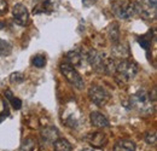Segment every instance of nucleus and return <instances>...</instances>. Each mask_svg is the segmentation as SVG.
I'll list each match as a JSON object with an SVG mask.
<instances>
[{
	"mask_svg": "<svg viewBox=\"0 0 157 151\" xmlns=\"http://www.w3.org/2000/svg\"><path fill=\"white\" fill-rule=\"evenodd\" d=\"M82 58H83V55H82V52L78 48L71 50V51L67 52V55H65L67 63L70 64L74 68H78V67H80L82 64Z\"/></svg>",
	"mask_w": 157,
	"mask_h": 151,
	"instance_id": "nucleus-12",
	"label": "nucleus"
},
{
	"mask_svg": "<svg viewBox=\"0 0 157 151\" xmlns=\"http://www.w3.org/2000/svg\"><path fill=\"white\" fill-rule=\"evenodd\" d=\"M111 9L120 19H128L136 15V5L133 0H113Z\"/></svg>",
	"mask_w": 157,
	"mask_h": 151,
	"instance_id": "nucleus-4",
	"label": "nucleus"
},
{
	"mask_svg": "<svg viewBox=\"0 0 157 151\" xmlns=\"http://www.w3.org/2000/svg\"><path fill=\"white\" fill-rule=\"evenodd\" d=\"M7 11V2L6 0H0V15H4Z\"/></svg>",
	"mask_w": 157,
	"mask_h": 151,
	"instance_id": "nucleus-25",
	"label": "nucleus"
},
{
	"mask_svg": "<svg viewBox=\"0 0 157 151\" xmlns=\"http://www.w3.org/2000/svg\"><path fill=\"white\" fill-rule=\"evenodd\" d=\"M12 16L16 24L21 27H25L29 23V11L23 4H15L12 7Z\"/></svg>",
	"mask_w": 157,
	"mask_h": 151,
	"instance_id": "nucleus-9",
	"label": "nucleus"
},
{
	"mask_svg": "<svg viewBox=\"0 0 157 151\" xmlns=\"http://www.w3.org/2000/svg\"><path fill=\"white\" fill-rule=\"evenodd\" d=\"M81 151H94L93 149H90V148H85V149H82Z\"/></svg>",
	"mask_w": 157,
	"mask_h": 151,
	"instance_id": "nucleus-27",
	"label": "nucleus"
},
{
	"mask_svg": "<svg viewBox=\"0 0 157 151\" xmlns=\"http://www.w3.org/2000/svg\"><path fill=\"white\" fill-rule=\"evenodd\" d=\"M46 62L47 59L44 55H35L32 58V65L35 68H44L46 65Z\"/></svg>",
	"mask_w": 157,
	"mask_h": 151,
	"instance_id": "nucleus-22",
	"label": "nucleus"
},
{
	"mask_svg": "<svg viewBox=\"0 0 157 151\" xmlns=\"http://www.w3.org/2000/svg\"><path fill=\"white\" fill-rule=\"evenodd\" d=\"M88 97L98 106L105 105L109 102V99H110L109 92L103 86H99V85H92L90 87V90H88Z\"/></svg>",
	"mask_w": 157,
	"mask_h": 151,
	"instance_id": "nucleus-7",
	"label": "nucleus"
},
{
	"mask_svg": "<svg viewBox=\"0 0 157 151\" xmlns=\"http://www.w3.org/2000/svg\"><path fill=\"white\" fill-rule=\"evenodd\" d=\"M145 141L149 145H155L156 144V132H147L145 134Z\"/></svg>",
	"mask_w": 157,
	"mask_h": 151,
	"instance_id": "nucleus-24",
	"label": "nucleus"
},
{
	"mask_svg": "<svg viewBox=\"0 0 157 151\" xmlns=\"http://www.w3.org/2000/svg\"><path fill=\"white\" fill-rule=\"evenodd\" d=\"M115 74H117L118 79L123 82H128L134 79L138 74V65L131 59H120L116 60Z\"/></svg>",
	"mask_w": 157,
	"mask_h": 151,
	"instance_id": "nucleus-3",
	"label": "nucleus"
},
{
	"mask_svg": "<svg viewBox=\"0 0 157 151\" xmlns=\"http://www.w3.org/2000/svg\"><path fill=\"white\" fill-rule=\"evenodd\" d=\"M87 140L88 143L93 146V148H103L106 141H108V138L106 135L104 134L103 132H96V133H92L87 137Z\"/></svg>",
	"mask_w": 157,
	"mask_h": 151,
	"instance_id": "nucleus-13",
	"label": "nucleus"
},
{
	"mask_svg": "<svg viewBox=\"0 0 157 151\" xmlns=\"http://www.w3.org/2000/svg\"><path fill=\"white\" fill-rule=\"evenodd\" d=\"M136 14L145 19H155L157 11V0H134Z\"/></svg>",
	"mask_w": 157,
	"mask_h": 151,
	"instance_id": "nucleus-6",
	"label": "nucleus"
},
{
	"mask_svg": "<svg viewBox=\"0 0 157 151\" xmlns=\"http://www.w3.org/2000/svg\"><path fill=\"white\" fill-rule=\"evenodd\" d=\"M114 151H136V144L132 140H118L114 146Z\"/></svg>",
	"mask_w": 157,
	"mask_h": 151,
	"instance_id": "nucleus-18",
	"label": "nucleus"
},
{
	"mask_svg": "<svg viewBox=\"0 0 157 151\" xmlns=\"http://www.w3.org/2000/svg\"><path fill=\"white\" fill-rule=\"evenodd\" d=\"M21 151H38V140H36V138L33 137V135L27 137L21 144Z\"/></svg>",
	"mask_w": 157,
	"mask_h": 151,
	"instance_id": "nucleus-17",
	"label": "nucleus"
},
{
	"mask_svg": "<svg viewBox=\"0 0 157 151\" xmlns=\"http://www.w3.org/2000/svg\"><path fill=\"white\" fill-rule=\"evenodd\" d=\"M55 151H71L73 146L67 139H57L55 143Z\"/></svg>",
	"mask_w": 157,
	"mask_h": 151,
	"instance_id": "nucleus-20",
	"label": "nucleus"
},
{
	"mask_svg": "<svg viewBox=\"0 0 157 151\" xmlns=\"http://www.w3.org/2000/svg\"><path fill=\"white\" fill-rule=\"evenodd\" d=\"M58 5V0H34L33 14L34 15H50L52 14Z\"/></svg>",
	"mask_w": 157,
	"mask_h": 151,
	"instance_id": "nucleus-8",
	"label": "nucleus"
},
{
	"mask_svg": "<svg viewBox=\"0 0 157 151\" xmlns=\"http://www.w3.org/2000/svg\"><path fill=\"white\" fill-rule=\"evenodd\" d=\"M11 52H12V45L9 41L0 38V56L7 57L11 55Z\"/></svg>",
	"mask_w": 157,
	"mask_h": 151,
	"instance_id": "nucleus-21",
	"label": "nucleus"
},
{
	"mask_svg": "<svg viewBox=\"0 0 157 151\" xmlns=\"http://www.w3.org/2000/svg\"><path fill=\"white\" fill-rule=\"evenodd\" d=\"M97 0H82V4L86 6V7H88V6H91V5H93L94 2H96Z\"/></svg>",
	"mask_w": 157,
	"mask_h": 151,
	"instance_id": "nucleus-26",
	"label": "nucleus"
},
{
	"mask_svg": "<svg viewBox=\"0 0 157 151\" xmlns=\"http://www.w3.org/2000/svg\"><path fill=\"white\" fill-rule=\"evenodd\" d=\"M90 120H91L92 126H94L97 128H105V127L110 126V122L106 118V116L99 111H92L90 115Z\"/></svg>",
	"mask_w": 157,
	"mask_h": 151,
	"instance_id": "nucleus-10",
	"label": "nucleus"
},
{
	"mask_svg": "<svg viewBox=\"0 0 157 151\" xmlns=\"http://www.w3.org/2000/svg\"><path fill=\"white\" fill-rule=\"evenodd\" d=\"M10 81L13 82V83H21L24 81V75L20 73V72H16V73H12L10 76Z\"/></svg>",
	"mask_w": 157,
	"mask_h": 151,
	"instance_id": "nucleus-23",
	"label": "nucleus"
},
{
	"mask_svg": "<svg viewBox=\"0 0 157 151\" xmlns=\"http://www.w3.org/2000/svg\"><path fill=\"white\" fill-rule=\"evenodd\" d=\"M113 53L117 57H122V59H126L127 57L131 55V51H129V46L126 44V42H117L115 45H113Z\"/></svg>",
	"mask_w": 157,
	"mask_h": 151,
	"instance_id": "nucleus-15",
	"label": "nucleus"
},
{
	"mask_svg": "<svg viewBox=\"0 0 157 151\" xmlns=\"http://www.w3.org/2000/svg\"><path fill=\"white\" fill-rule=\"evenodd\" d=\"M41 138L47 144L55 143L57 139H59L58 130L56 127H53V126H47V127H45V128L41 130Z\"/></svg>",
	"mask_w": 157,
	"mask_h": 151,
	"instance_id": "nucleus-11",
	"label": "nucleus"
},
{
	"mask_svg": "<svg viewBox=\"0 0 157 151\" xmlns=\"http://www.w3.org/2000/svg\"><path fill=\"white\" fill-rule=\"evenodd\" d=\"M152 39H154V32H152V30H149L146 34H143V35L137 37V41H138V44L141 46V48H144L147 53H150Z\"/></svg>",
	"mask_w": 157,
	"mask_h": 151,
	"instance_id": "nucleus-14",
	"label": "nucleus"
},
{
	"mask_svg": "<svg viewBox=\"0 0 157 151\" xmlns=\"http://www.w3.org/2000/svg\"><path fill=\"white\" fill-rule=\"evenodd\" d=\"M129 106L143 115H150L155 110V103L150 99L145 90L138 91L129 98Z\"/></svg>",
	"mask_w": 157,
	"mask_h": 151,
	"instance_id": "nucleus-2",
	"label": "nucleus"
},
{
	"mask_svg": "<svg viewBox=\"0 0 157 151\" xmlns=\"http://www.w3.org/2000/svg\"><path fill=\"white\" fill-rule=\"evenodd\" d=\"M87 60L91 67L100 74H115L116 68V59L113 57L106 56L105 53L100 52L98 50H90L87 53Z\"/></svg>",
	"mask_w": 157,
	"mask_h": 151,
	"instance_id": "nucleus-1",
	"label": "nucleus"
},
{
	"mask_svg": "<svg viewBox=\"0 0 157 151\" xmlns=\"http://www.w3.org/2000/svg\"><path fill=\"white\" fill-rule=\"evenodd\" d=\"M59 70H60L62 75L68 80V82L70 85H73L74 87H76L78 90H82L85 87V81H83L82 76L78 74L76 68H74L70 64H68L67 62H64V63H60Z\"/></svg>",
	"mask_w": 157,
	"mask_h": 151,
	"instance_id": "nucleus-5",
	"label": "nucleus"
},
{
	"mask_svg": "<svg viewBox=\"0 0 157 151\" xmlns=\"http://www.w3.org/2000/svg\"><path fill=\"white\" fill-rule=\"evenodd\" d=\"M4 95H5V98L7 99V102L13 106V109L20 110L21 108H22V100H21L20 98L15 97L13 93H12L10 90H6V91L4 92Z\"/></svg>",
	"mask_w": 157,
	"mask_h": 151,
	"instance_id": "nucleus-19",
	"label": "nucleus"
},
{
	"mask_svg": "<svg viewBox=\"0 0 157 151\" xmlns=\"http://www.w3.org/2000/svg\"><path fill=\"white\" fill-rule=\"evenodd\" d=\"M108 37L110 39L111 44L115 45L121 41V32H120V27L117 23H110L108 27Z\"/></svg>",
	"mask_w": 157,
	"mask_h": 151,
	"instance_id": "nucleus-16",
	"label": "nucleus"
}]
</instances>
